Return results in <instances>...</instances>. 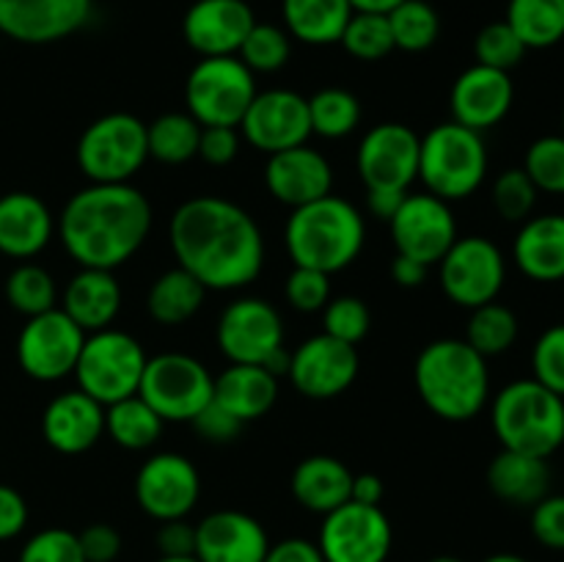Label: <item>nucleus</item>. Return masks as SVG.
<instances>
[{"instance_id": "f257e3e1", "label": "nucleus", "mask_w": 564, "mask_h": 562, "mask_svg": "<svg viewBox=\"0 0 564 562\" xmlns=\"http://www.w3.org/2000/svg\"><path fill=\"white\" fill-rule=\"evenodd\" d=\"M176 264L218 292L240 290L264 268V235L253 215L220 196H193L169 226Z\"/></svg>"}, {"instance_id": "f03ea898", "label": "nucleus", "mask_w": 564, "mask_h": 562, "mask_svg": "<svg viewBox=\"0 0 564 562\" xmlns=\"http://www.w3.org/2000/svg\"><path fill=\"white\" fill-rule=\"evenodd\" d=\"M152 231V204L130 182H91L64 204L58 235L80 268L116 270L130 262Z\"/></svg>"}, {"instance_id": "7ed1b4c3", "label": "nucleus", "mask_w": 564, "mask_h": 562, "mask_svg": "<svg viewBox=\"0 0 564 562\" xmlns=\"http://www.w3.org/2000/svg\"><path fill=\"white\" fill-rule=\"evenodd\" d=\"M413 383L435 417L468 422L488 406V358L479 356L466 339H435L416 356Z\"/></svg>"}, {"instance_id": "20e7f679", "label": "nucleus", "mask_w": 564, "mask_h": 562, "mask_svg": "<svg viewBox=\"0 0 564 562\" xmlns=\"http://www.w3.org/2000/svg\"><path fill=\"white\" fill-rule=\"evenodd\" d=\"M367 224L356 204L328 196L292 209L286 218L284 242L295 268H314L334 275L350 268L364 251Z\"/></svg>"}, {"instance_id": "39448f33", "label": "nucleus", "mask_w": 564, "mask_h": 562, "mask_svg": "<svg viewBox=\"0 0 564 562\" xmlns=\"http://www.w3.org/2000/svg\"><path fill=\"white\" fill-rule=\"evenodd\" d=\"M490 424L501 450L549 461L564 444V397L534 378L512 380L496 395Z\"/></svg>"}, {"instance_id": "423d86ee", "label": "nucleus", "mask_w": 564, "mask_h": 562, "mask_svg": "<svg viewBox=\"0 0 564 562\" xmlns=\"http://www.w3.org/2000/svg\"><path fill=\"white\" fill-rule=\"evenodd\" d=\"M488 147L482 132L444 121L422 136L419 149V180L427 193L444 202L474 196L488 176Z\"/></svg>"}, {"instance_id": "0eeeda50", "label": "nucleus", "mask_w": 564, "mask_h": 562, "mask_svg": "<svg viewBox=\"0 0 564 562\" xmlns=\"http://www.w3.org/2000/svg\"><path fill=\"white\" fill-rule=\"evenodd\" d=\"M147 361V353L135 336L119 328H102L86 334L72 375L77 378V389L94 397L99 406H113L124 397L138 395Z\"/></svg>"}, {"instance_id": "6e6552de", "label": "nucleus", "mask_w": 564, "mask_h": 562, "mask_svg": "<svg viewBox=\"0 0 564 562\" xmlns=\"http://www.w3.org/2000/svg\"><path fill=\"white\" fill-rule=\"evenodd\" d=\"M75 154L77 165L91 182L99 185L130 182L149 160L147 125L124 110L99 116L83 130Z\"/></svg>"}, {"instance_id": "1a4fd4ad", "label": "nucleus", "mask_w": 564, "mask_h": 562, "mask_svg": "<svg viewBox=\"0 0 564 562\" xmlns=\"http://www.w3.org/2000/svg\"><path fill=\"white\" fill-rule=\"evenodd\" d=\"M253 97V72L237 55L202 58L185 80L187 114L202 127H240Z\"/></svg>"}, {"instance_id": "9d476101", "label": "nucleus", "mask_w": 564, "mask_h": 562, "mask_svg": "<svg viewBox=\"0 0 564 562\" xmlns=\"http://www.w3.org/2000/svg\"><path fill=\"white\" fill-rule=\"evenodd\" d=\"M213 372L198 358L187 353H160L143 367L138 397H143L163 422H193L213 400Z\"/></svg>"}, {"instance_id": "9b49d317", "label": "nucleus", "mask_w": 564, "mask_h": 562, "mask_svg": "<svg viewBox=\"0 0 564 562\" xmlns=\"http://www.w3.org/2000/svg\"><path fill=\"white\" fill-rule=\"evenodd\" d=\"M438 279L446 298L463 309L496 301L507 281V259L494 240L482 235L457 237L438 262Z\"/></svg>"}, {"instance_id": "f8f14e48", "label": "nucleus", "mask_w": 564, "mask_h": 562, "mask_svg": "<svg viewBox=\"0 0 564 562\" xmlns=\"http://www.w3.org/2000/svg\"><path fill=\"white\" fill-rule=\"evenodd\" d=\"M86 331L69 320L64 309H50V312L28 317L17 336V361L28 378L39 383H55L75 372L77 358H80Z\"/></svg>"}, {"instance_id": "ddd939ff", "label": "nucleus", "mask_w": 564, "mask_h": 562, "mask_svg": "<svg viewBox=\"0 0 564 562\" xmlns=\"http://www.w3.org/2000/svg\"><path fill=\"white\" fill-rule=\"evenodd\" d=\"M394 545V529L380 507L345 501L323 516L317 549L325 562H386Z\"/></svg>"}, {"instance_id": "4468645a", "label": "nucleus", "mask_w": 564, "mask_h": 562, "mask_svg": "<svg viewBox=\"0 0 564 562\" xmlns=\"http://www.w3.org/2000/svg\"><path fill=\"white\" fill-rule=\"evenodd\" d=\"M422 136L402 121L375 125L358 143L356 169L367 191H411L419 180Z\"/></svg>"}, {"instance_id": "2eb2a0df", "label": "nucleus", "mask_w": 564, "mask_h": 562, "mask_svg": "<svg viewBox=\"0 0 564 562\" xmlns=\"http://www.w3.org/2000/svg\"><path fill=\"white\" fill-rule=\"evenodd\" d=\"M202 496V477L182 452H158L135 474V501L154 521L187 518Z\"/></svg>"}, {"instance_id": "dca6fc26", "label": "nucleus", "mask_w": 564, "mask_h": 562, "mask_svg": "<svg viewBox=\"0 0 564 562\" xmlns=\"http://www.w3.org/2000/svg\"><path fill=\"white\" fill-rule=\"evenodd\" d=\"M215 339L229 364H264L284 347V320L264 298H237L220 312Z\"/></svg>"}, {"instance_id": "f3484780", "label": "nucleus", "mask_w": 564, "mask_h": 562, "mask_svg": "<svg viewBox=\"0 0 564 562\" xmlns=\"http://www.w3.org/2000/svg\"><path fill=\"white\" fill-rule=\"evenodd\" d=\"M397 253L438 264L457 240V220L449 202L433 193H408L394 218L389 220Z\"/></svg>"}, {"instance_id": "a211bd4d", "label": "nucleus", "mask_w": 564, "mask_h": 562, "mask_svg": "<svg viewBox=\"0 0 564 562\" xmlns=\"http://www.w3.org/2000/svg\"><path fill=\"white\" fill-rule=\"evenodd\" d=\"M358 367L361 361H358L356 345H347L328 334H317L292 350L286 378L303 397L334 400L356 383Z\"/></svg>"}, {"instance_id": "6ab92c4d", "label": "nucleus", "mask_w": 564, "mask_h": 562, "mask_svg": "<svg viewBox=\"0 0 564 562\" xmlns=\"http://www.w3.org/2000/svg\"><path fill=\"white\" fill-rule=\"evenodd\" d=\"M240 132L253 149L264 154L301 147L312 136L308 99L297 91H290V88L257 91L246 116H242Z\"/></svg>"}, {"instance_id": "aec40b11", "label": "nucleus", "mask_w": 564, "mask_h": 562, "mask_svg": "<svg viewBox=\"0 0 564 562\" xmlns=\"http://www.w3.org/2000/svg\"><path fill=\"white\" fill-rule=\"evenodd\" d=\"M94 0H0V33L20 44H53L91 20Z\"/></svg>"}, {"instance_id": "412c9836", "label": "nucleus", "mask_w": 564, "mask_h": 562, "mask_svg": "<svg viewBox=\"0 0 564 562\" xmlns=\"http://www.w3.org/2000/svg\"><path fill=\"white\" fill-rule=\"evenodd\" d=\"M257 17L246 0H196L185 11L182 36L202 58L237 55Z\"/></svg>"}, {"instance_id": "4be33fe9", "label": "nucleus", "mask_w": 564, "mask_h": 562, "mask_svg": "<svg viewBox=\"0 0 564 562\" xmlns=\"http://www.w3.org/2000/svg\"><path fill=\"white\" fill-rule=\"evenodd\" d=\"M512 102H516V86L510 72L474 64L452 86V121L485 132L507 119Z\"/></svg>"}, {"instance_id": "5701e85b", "label": "nucleus", "mask_w": 564, "mask_h": 562, "mask_svg": "<svg viewBox=\"0 0 564 562\" xmlns=\"http://www.w3.org/2000/svg\"><path fill=\"white\" fill-rule=\"evenodd\" d=\"M264 185L275 202L295 209L328 196L334 187V169L323 152L301 143V147L268 154Z\"/></svg>"}, {"instance_id": "b1692460", "label": "nucleus", "mask_w": 564, "mask_h": 562, "mask_svg": "<svg viewBox=\"0 0 564 562\" xmlns=\"http://www.w3.org/2000/svg\"><path fill=\"white\" fill-rule=\"evenodd\" d=\"M268 549V529L242 510H215L196 523L198 562H262Z\"/></svg>"}, {"instance_id": "393cba45", "label": "nucleus", "mask_w": 564, "mask_h": 562, "mask_svg": "<svg viewBox=\"0 0 564 562\" xmlns=\"http://www.w3.org/2000/svg\"><path fill=\"white\" fill-rule=\"evenodd\" d=\"M42 435L61 455H80L105 435V406L86 391H61L42 413Z\"/></svg>"}, {"instance_id": "a878e982", "label": "nucleus", "mask_w": 564, "mask_h": 562, "mask_svg": "<svg viewBox=\"0 0 564 562\" xmlns=\"http://www.w3.org/2000/svg\"><path fill=\"white\" fill-rule=\"evenodd\" d=\"M53 231V213L36 193L11 191L0 196V253L33 259L50 246Z\"/></svg>"}, {"instance_id": "bb28decb", "label": "nucleus", "mask_w": 564, "mask_h": 562, "mask_svg": "<svg viewBox=\"0 0 564 562\" xmlns=\"http://www.w3.org/2000/svg\"><path fill=\"white\" fill-rule=\"evenodd\" d=\"M518 270L532 281H564V215H532L512 242Z\"/></svg>"}, {"instance_id": "cd10ccee", "label": "nucleus", "mask_w": 564, "mask_h": 562, "mask_svg": "<svg viewBox=\"0 0 564 562\" xmlns=\"http://www.w3.org/2000/svg\"><path fill=\"white\" fill-rule=\"evenodd\" d=\"M69 320L80 325L86 334L110 328L121 309V287L113 270L80 268L69 279L61 303Z\"/></svg>"}, {"instance_id": "c85d7f7f", "label": "nucleus", "mask_w": 564, "mask_h": 562, "mask_svg": "<svg viewBox=\"0 0 564 562\" xmlns=\"http://www.w3.org/2000/svg\"><path fill=\"white\" fill-rule=\"evenodd\" d=\"M213 400L242 424L264 417L279 400V378L262 364H229L215 378Z\"/></svg>"}, {"instance_id": "c756f323", "label": "nucleus", "mask_w": 564, "mask_h": 562, "mask_svg": "<svg viewBox=\"0 0 564 562\" xmlns=\"http://www.w3.org/2000/svg\"><path fill=\"white\" fill-rule=\"evenodd\" d=\"M292 496L306 510L328 516L350 501L352 472L334 455H312L292 472Z\"/></svg>"}, {"instance_id": "7c9ffc66", "label": "nucleus", "mask_w": 564, "mask_h": 562, "mask_svg": "<svg viewBox=\"0 0 564 562\" xmlns=\"http://www.w3.org/2000/svg\"><path fill=\"white\" fill-rule=\"evenodd\" d=\"M488 485L501 501L534 507L551 494V468L545 457L501 450L488 466Z\"/></svg>"}, {"instance_id": "2f4dec72", "label": "nucleus", "mask_w": 564, "mask_h": 562, "mask_svg": "<svg viewBox=\"0 0 564 562\" xmlns=\"http://www.w3.org/2000/svg\"><path fill=\"white\" fill-rule=\"evenodd\" d=\"M284 31L312 47L336 44L352 9L347 0H281Z\"/></svg>"}, {"instance_id": "473e14b6", "label": "nucleus", "mask_w": 564, "mask_h": 562, "mask_svg": "<svg viewBox=\"0 0 564 562\" xmlns=\"http://www.w3.org/2000/svg\"><path fill=\"white\" fill-rule=\"evenodd\" d=\"M204 298H207V287L176 264L160 273L149 287L147 312L160 325H182L196 317L198 309L204 306Z\"/></svg>"}, {"instance_id": "72a5a7b5", "label": "nucleus", "mask_w": 564, "mask_h": 562, "mask_svg": "<svg viewBox=\"0 0 564 562\" xmlns=\"http://www.w3.org/2000/svg\"><path fill=\"white\" fill-rule=\"evenodd\" d=\"M163 419L154 413L143 397L132 395L124 400L105 406V433L121 446V450L141 452L158 444L163 433Z\"/></svg>"}, {"instance_id": "f704fd0d", "label": "nucleus", "mask_w": 564, "mask_h": 562, "mask_svg": "<svg viewBox=\"0 0 564 562\" xmlns=\"http://www.w3.org/2000/svg\"><path fill=\"white\" fill-rule=\"evenodd\" d=\"M505 20L527 50H549L564 39V0H510Z\"/></svg>"}, {"instance_id": "c9c22d12", "label": "nucleus", "mask_w": 564, "mask_h": 562, "mask_svg": "<svg viewBox=\"0 0 564 562\" xmlns=\"http://www.w3.org/2000/svg\"><path fill=\"white\" fill-rule=\"evenodd\" d=\"M202 125L191 114H163L147 125L149 158L165 165H182L198 158Z\"/></svg>"}, {"instance_id": "e433bc0d", "label": "nucleus", "mask_w": 564, "mask_h": 562, "mask_svg": "<svg viewBox=\"0 0 564 562\" xmlns=\"http://www.w3.org/2000/svg\"><path fill=\"white\" fill-rule=\"evenodd\" d=\"M518 339V317L510 306L490 301L485 306L471 309L466 328V342L485 358L501 356Z\"/></svg>"}, {"instance_id": "4c0bfd02", "label": "nucleus", "mask_w": 564, "mask_h": 562, "mask_svg": "<svg viewBox=\"0 0 564 562\" xmlns=\"http://www.w3.org/2000/svg\"><path fill=\"white\" fill-rule=\"evenodd\" d=\"M308 121H312V136L339 141L350 136L361 121V102L347 88H323L308 99Z\"/></svg>"}, {"instance_id": "58836bf2", "label": "nucleus", "mask_w": 564, "mask_h": 562, "mask_svg": "<svg viewBox=\"0 0 564 562\" xmlns=\"http://www.w3.org/2000/svg\"><path fill=\"white\" fill-rule=\"evenodd\" d=\"M389 25L394 50L405 53H424L441 36V17L427 0H402L397 9L389 11Z\"/></svg>"}, {"instance_id": "ea45409f", "label": "nucleus", "mask_w": 564, "mask_h": 562, "mask_svg": "<svg viewBox=\"0 0 564 562\" xmlns=\"http://www.w3.org/2000/svg\"><path fill=\"white\" fill-rule=\"evenodd\" d=\"M6 301L14 312L25 314V317H36V314L55 309L58 287H55V279L42 264L22 262L6 279Z\"/></svg>"}, {"instance_id": "a19ab883", "label": "nucleus", "mask_w": 564, "mask_h": 562, "mask_svg": "<svg viewBox=\"0 0 564 562\" xmlns=\"http://www.w3.org/2000/svg\"><path fill=\"white\" fill-rule=\"evenodd\" d=\"M292 55V36L284 28L273 25V22H253L248 31L246 42H242L237 58L253 72V75H270V72L284 69L286 61Z\"/></svg>"}, {"instance_id": "79ce46f5", "label": "nucleus", "mask_w": 564, "mask_h": 562, "mask_svg": "<svg viewBox=\"0 0 564 562\" xmlns=\"http://www.w3.org/2000/svg\"><path fill=\"white\" fill-rule=\"evenodd\" d=\"M341 47L358 61H380L394 50L389 14H367V11H352L345 31L339 39Z\"/></svg>"}, {"instance_id": "37998d69", "label": "nucleus", "mask_w": 564, "mask_h": 562, "mask_svg": "<svg viewBox=\"0 0 564 562\" xmlns=\"http://www.w3.org/2000/svg\"><path fill=\"white\" fill-rule=\"evenodd\" d=\"M523 171L540 193L564 196V136H543L527 149Z\"/></svg>"}, {"instance_id": "c03bdc74", "label": "nucleus", "mask_w": 564, "mask_h": 562, "mask_svg": "<svg viewBox=\"0 0 564 562\" xmlns=\"http://www.w3.org/2000/svg\"><path fill=\"white\" fill-rule=\"evenodd\" d=\"M527 44L518 39V33L507 25V20L488 22L482 31L474 39V55H477V64L490 66V69L510 72L527 55Z\"/></svg>"}, {"instance_id": "a18cd8bd", "label": "nucleus", "mask_w": 564, "mask_h": 562, "mask_svg": "<svg viewBox=\"0 0 564 562\" xmlns=\"http://www.w3.org/2000/svg\"><path fill=\"white\" fill-rule=\"evenodd\" d=\"M538 187L529 180V174L523 169H507L496 176L494 182V207L510 224H523L527 218H532L534 204H538Z\"/></svg>"}, {"instance_id": "49530a36", "label": "nucleus", "mask_w": 564, "mask_h": 562, "mask_svg": "<svg viewBox=\"0 0 564 562\" xmlns=\"http://www.w3.org/2000/svg\"><path fill=\"white\" fill-rule=\"evenodd\" d=\"M372 328V312L367 303L356 295H339L325 303L323 309V334L334 339L358 345Z\"/></svg>"}, {"instance_id": "de8ad7c7", "label": "nucleus", "mask_w": 564, "mask_h": 562, "mask_svg": "<svg viewBox=\"0 0 564 562\" xmlns=\"http://www.w3.org/2000/svg\"><path fill=\"white\" fill-rule=\"evenodd\" d=\"M17 562H86V556H83L77 532L50 527L25 540Z\"/></svg>"}, {"instance_id": "09e8293b", "label": "nucleus", "mask_w": 564, "mask_h": 562, "mask_svg": "<svg viewBox=\"0 0 564 562\" xmlns=\"http://www.w3.org/2000/svg\"><path fill=\"white\" fill-rule=\"evenodd\" d=\"M532 378L554 395L564 397V323L545 328L534 342Z\"/></svg>"}, {"instance_id": "8fccbe9b", "label": "nucleus", "mask_w": 564, "mask_h": 562, "mask_svg": "<svg viewBox=\"0 0 564 562\" xmlns=\"http://www.w3.org/2000/svg\"><path fill=\"white\" fill-rule=\"evenodd\" d=\"M284 295L295 312H323L325 303L330 301V275L314 268H292V273L286 275Z\"/></svg>"}, {"instance_id": "3c124183", "label": "nucleus", "mask_w": 564, "mask_h": 562, "mask_svg": "<svg viewBox=\"0 0 564 562\" xmlns=\"http://www.w3.org/2000/svg\"><path fill=\"white\" fill-rule=\"evenodd\" d=\"M532 534L545 549L564 551V494H549L532 507Z\"/></svg>"}, {"instance_id": "603ef678", "label": "nucleus", "mask_w": 564, "mask_h": 562, "mask_svg": "<svg viewBox=\"0 0 564 562\" xmlns=\"http://www.w3.org/2000/svg\"><path fill=\"white\" fill-rule=\"evenodd\" d=\"M191 424L196 428V433L202 435L204 441H209V444H229V441H235L242 430L240 419L231 417V413L226 411L224 406H218L215 400H209L207 406L196 413V419H193Z\"/></svg>"}, {"instance_id": "864d4df0", "label": "nucleus", "mask_w": 564, "mask_h": 562, "mask_svg": "<svg viewBox=\"0 0 564 562\" xmlns=\"http://www.w3.org/2000/svg\"><path fill=\"white\" fill-rule=\"evenodd\" d=\"M240 152V132L237 127H202L198 138V158L209 165H229Z\"/></svg>"}, {"instance_id": "5fc2aeb1", "label": "nucleus", "mask_w": 564, "mask_h": 562, "mask_svg": "<svg viewBox=\"0 0 564 562\" xmlns=\"http://www.w3.org/2000/svg\"><path fill=\"white\" fill-rule=\"evenodd\" d=\"M77 538L86 562H113L121 554V534L110 523H88Z\"/></svg>"}, {"instance_id": "6e6d98bb", "label": "nucleus", "mask_w": 564, "mask_h": 562, "mask_svg": "<svg viewBox=\"0 0 564 562\" xmlns=\"http://www.w3.org/2000/svg\"><path fill=\"white\" fill-rule=\"evenodd\" d=\"M28 527V501L11 485L0 483V543L20 538Z\"/></svg>"}, {"instance_id": "4d7b16f0", "label": "nucleus", "mask_w": 564, "mask_h": 562, "mask_svg": "<svg viewBox=\"0 0 564 562\" xmlns=\"http://www.w3.org/2000/svg\"><path fill=\"white\" fill-rule=\"evenodd\" d=\"M160 556H193L196 554V523L187 518L163 521L158 529Z\"/></svg>"}, {"instance_id": "13d9d810", "label": "nucleus", "mask_w": 564, "mask_h": 562, "mask_svg": "<svg viewBox=\"0 0 564 562\" xmlns=\"http://www.w3.org/2000/svg\"><path fill=\"white\" fill-rule=\"evenodd\" d=\"M262 562H325L317 543L306 538H286L281 543H270L268 556Z\"/></svg>"}, {"instance_id": "bf43d9fd", "label": "nucleus", "mask_w": 564, "mask_h": 562, "mask_svg": "<svg viewBox=\"0 0 564 562\" xmlns=\"http://www.w3.org/2000/svg\"><path fill=\"white\" fill-rule=\"evenodd\" d=\"M427 273H430V264L419 262V259H411V257H402V253H397L394 259H391V279L397 281L400 287H422L424 281H427Z\"/></svg>"}, {"instance_id": "052dcab7", "label": "nucleus", "mask_w": 564, "mask_h": 562, "mask_svg": "<svg viewBox=\"0 0 564 562\" xmlns=\"http://www.w3.org/2000/svg\"><path fill=\"white\" fill-rule=\"evenodd\" d=\"M386 496V485L378 474H352V488H350V501L358 505L380 507Z\"/></svg>"}, {"instance_id": "680f3d73", "label": "nucleus", "mask_w": 564, "mask_h": 562, "mask_svg": "<svg viewBox=\"0 0 564 562\" xmlns=\"http://www.w3.org/2000/svg\"><path fill=\"white\" fill-rule=\"evenodd\" d=\"M405 196L408 193L400 191H367V209L372 213V218L389 224L397 215V209H400V204L405 202Z\"/></svg>"}, {"instance_id": "e2e57ef3", "label": "nucleus", "mask_w": 564, "mask_h": 562, "mask_svg": "<svg viewBox=\"0 0 564 562\" xmlns=\"http://www.w3.org/2000/svg\"><path fill=\"white\" fill-rule=\"evenodd\" d=\"M352 11H367V14H389L391 9L402 3V0H347Z\"/></svg>"}, {"instance_id": "0e129e2a", "label": "nucleus", "mask_w": 564, "mask_h": 562, "mask_svg": "<svg viewBox=\"0 0 564 562\" xmlns=\"http://www.w3.org/2000/svg\"><path fill=\"white\" fill-rule=\"evenodd\" d=\"M482 562H529V560H523V556H518V554H490V556H485Z\"/></svg>"}, {"instance_id": "69168bd1", "label": "nucleus", "mask_w": 564, "mask_h": 562, "mask_svg": "<svg viewBox=\"0 0 564 562\" xmlns=\"http://www.w3.org/2000/svg\"><path fill=\"white\" fill-rule=\"evenodd\" d=\"M158 562H198L196 554L193 556H160Z\"/></svg>"}, {"instance_id": "338daca9", "label": "nucleus", "mask_w": 564, "mask_h": 562, "mask_svg": "<svg viewBox=\"0 0 564 562\" xmlns=\"http://www.w3.org/2000/svg\"><path fill=\"white\" fill-rule=\"evenodd\" d=\"M427 562H463V560H457V556H449V554H441V556H433V560H427Z\"/></svg>"}, {"instance_id": "774afa93", "label": "nucleus", "mask_w": 564, "mask_h": 562, "mask_svg": "<svg viewBox=\"0 0 564 562\" xmlns=\"http://www.w3.org/2000/svg\"><path fill=\"white\" fill-rule=\"evenodd\" d=\"M562 136H564V108H562Z\"/></svg>"}]
</instances>
